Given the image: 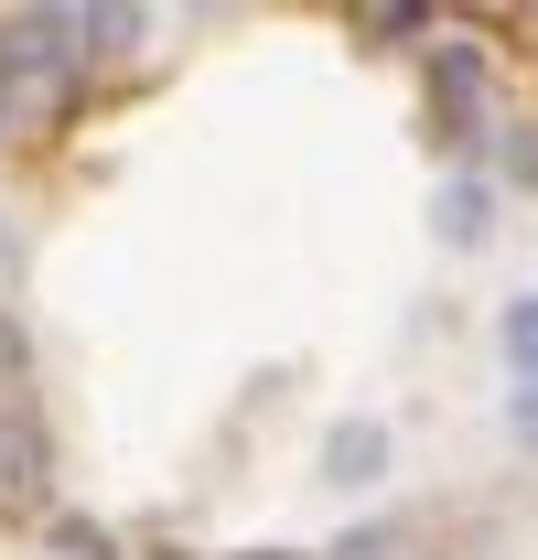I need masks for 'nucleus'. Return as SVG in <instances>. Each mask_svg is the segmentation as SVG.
<instances>
[{
  "label": "nucleus",
  "instance_id": "nucleus-1",
  "mask_svg": "<svg viewBox=\"0 0 538 560\" xmlns=\"http://www.w3.org/2000/svg\"><path fill=\"white\" fill-rule=\"evenodd\" d=\"M44 495V420H0V506H33Z\"/></svg>",
  "mask_w": 538,
  "mask_h": 560
},
{
  "label": "nucleus",
  "instance_id": "nucleus-2",
  "mask_svg": "<svg viewBox=\"0 0 538 560\" xmlns=\"http://www.w3.org/2000/svg\"><path fill=\"white\" fill-rule=\"evenodd\" d=\"M431 86H442V108L464 119V140H473V97H484V55L473 44H442V66H431Z\"/></svg>",
  "mask_w": 538,
  "mask_h": 560
},
{
  "label": "nucleus",
  "instance_id": "nucleus-3",
  "mask_svg": "<svg viewBox=\"0 0 538 560\" xmlns=\"http://www.w3.org/2000/svg\"><path fill=\"white\" fill-rule=\"evenodd\" d=\"M484 226H495V195H484V184H453V195H442V237H453V248H473V237H484Z\"/></svg>",
  "mask_w": 538,
  "mask_h": 560
},
{
  "label": "nucleus",
  "instance_id": "nucleus-4",
  "mask_svg": "<svg viewBox=\"0 0 538 560\" xmlns=\"http://www.w3.org/2000/svg\"><path fill=\"white\" fill-rule=\"evenodd\" d=\"M377 464H388V431H377V420H344V431H335V475H344V486H366Z\"/></svg>",
  "mask_w": 538,
  "mask_h": 560
},
{
  "label": "nucleus",
  "instance_id": "nucleus-5",
  "mask_svg": "<svg viewBox=\"0 0 538 560\" xmlns=\"http://www.w3.org/2000/svg\"><path fill=\"white\" fill-rule=\"evenodd\" d=\"M495 335H506V366L528 377V399H538V291H528V302H506V324H495Z\"/></svg>",
  "mask_w": 538,
  "mask_h": 560
},
{
  "label": "nucleus",
  "instance_id": "nucleus-6",
  "mask_svg": "<svg viewBox=\"0 0 538 560\" xmlns=\"http://www.w3.org/2000/svg\"><path fill=\"white\" fill-rule=\"evenodd\" d=\"M55 539H66L75 560H119V539H108V528H97V517H55Z\"/></svg>",
  "mask_w": 538,
  "mask_h": 560
},
{
  "label": "nucleus",
  "instance_id": "nucleus-7",
  "mask_svg": "<svg viewBox=\"0 0 538 560\" xmlns=\"http://www.w3.org/2000/svg\"><path fill=\"white\" fill-rule=\"evenodd\" d=\"M388 550H399V517H377V528H355V539H344L335 560H388Z\"/></svg>",
  "mask_w": 538,
  "mask_h": 560
},
{
  "label": "nucleus",
  "instance_id": "nucleus-8",
  "mask_svg": "<svg viewBox=\"0 0 538 560\" xmlns=\"http://www.w3.org/2000/svg\"><path fill=\"white\" fill-rule=\"evenodd\" d=\"M506 173H517V184H538V140H506Z\"/></svg>",
  "mask_w": 538,
  "mask_h": 560
},
{
  "label": "nucleus",
  "instance_id": "nucleus-9",
  "mask_svg": "<svg viewBox=\"0 0 538 560\" xmlns=\"http://www.w3.org/2000/svg\"><path fill=\"white\" fill-rule=\"evenodd\" d=\"M0 366H22V324L11 313H0Z\"/></svg>",
  "mask_w": 538,
  "mask_h": 560
},
{
  "label": "nucleus",
  "instance_id": "nucleus-10",
  "mask_svg": "<svg viewBox=\"0 0 538 560\" xmlns=\"http://www.w3.org/2000/svg\"><path fill=\"white\" fill-rule=\"evenodd\" d=\"M517 431H528V442H538V399H517Z\"/></svg>",
  "mask_w": 538,
  "mask_h": 560
},
{
  "label": "nucleus",
  "instance_id": "nucleus-11",
  "mask_svg": "<svg viewBox=\"0 0 538 560\" xmlns=\"http://www.w3.org/2000/svg\"><path fill=\"white\" fill-rule=\"evenodd\" d=\"M0 130H11V66H0Z\"/></svg>",
  "mask_w": 538,
  "mask_h": 560
},
{
  "label": "nucleus",
  "instance_id": "nucleus-12",
  "mask_svg": "<svg viewBox=\"0 0 538 560\" xmlns=\"http://www.w3.org/2000/svg\"><path fill=\"white\" fill-rule=\"evenodd\" d=\"M0 248H11V226H0Z\"/></svg>",
  "mask_w": 538,
  "mask_h": 560
}]
</instances>
